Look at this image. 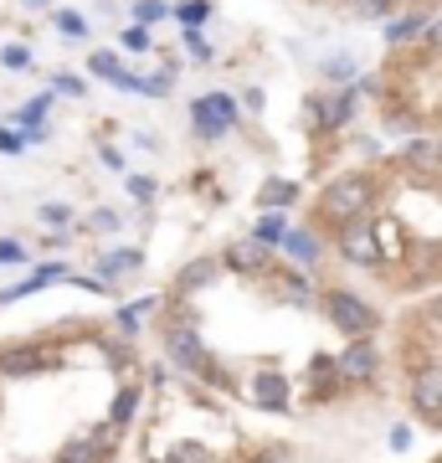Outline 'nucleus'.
<instances>
[{
	"label": "nucleus",
	"instance_id": "38",
	"mask_svg": "<svg viewBox=\"0 0 442 463\" xmlns=\"http://www.w3.org/2000/svg\"><path fill=\"white\" fill-rule=\"evenodd\" d=\"M124 47H129V52H149V26H124Z\"/></svg>",
	"mask_w": 442,
	"mask_h": 463
},
{
	"label": "nucleus",
	"instance_id": "35",
	"mask_svg": "<svg viewBox=\"0 0 442 463\" xmlns=\"http://www.w3.org/2000/svg\"><path fill=\"white\" fill-rule=\"evenodd\" d=\"M16 263H26V248L16 237H0V268H16Z\"/></svg>",
	"mask_w": 442,
	"mask_h": 463
},
{
	"label": "nucleus",
	"instance_id": "21",
	"mask_svg": "<svg viewBox=\"0 0 442 463\" xmlns=\"http://www.w3.org/2000/svg\"><path fill=\"white\" fill-rule=\"evenodd\" d=\"M216 273H221V263H216V258H196L191 268H181V273H175V294H196V288H206Z\"/></svg>",
	"mask_w": 442,
	"mask_h": 463
},
{
	"label": "nucleus",
	"instance_id": "23",
	"mask_svg": "<svg viewBox=\"0 0 442 463\" xmlns=\"http://www.w3.org/2000/svg\"><path fill=\"white\" fill-rule=\"evenodd\" d=\"M57 463H108V453L93 438H72V443L57 448Z\"/></svg>",
	"mask_w": 442,
	"mask_h": 463
},
{
	"label": "nucleus",
	"instance_id": "42",
	"mask_svg": "<svg viewBox=\"0 0 442 463\" xmlns=\"http://www.w3.org/2000/svg\"><path fill=\"white\" fill-rule=\"evenodd\" d=\"M185 47H191V57H196V62H212V47H206V42H201L196 32L185 36Z\"/></svg>",
	"mask_w": 442,
	"mask_h": 463
},
{
	"label": "nucleus",
	"instance_id": "22",
	"mask_svg": "<svg viewBox=\"0 0 442 463\" xmlns=\"http://www.w3.org/2000/svg\"><path fill=\"white\" fill-rule=\"evenodd\" d=\"M288 216L283 212H258V222H252V237H258L262 248H283V237H288Z\"/></svg>",
	"mask_w": 442,
	"mask_h": 463
},
{
	"label": "nucleus",
	"instance_id": "5",
	"mask_svg": "<svg viewBox=\"0 0 442 463\" xmlns=\"http://www.w3.org/2000/svg\"><path fill=\"white\" fill-rule=\"evenodd\" d=\"M304 114H309L314 134H340L350 118H355V93L350 88H334V93H309L304 99Z\"/></svg>",
	"mask_w": 442,
	"mask_h": 463
},
{
	"label": "nucleus",
	"instance_id": "18",
	"mask_svg": "<svg viewBox=\"0 0 442 463\" xmlns=\"http://www.w3.org/2000/svg\"><path fill=\"white\" fill-rule=\"evenodd\" d=\"M427 26H432V16L427 11H407V16H396L391 26H386V42L391 47H407V42H422Z\"/></svg>",
	"mask_w": 442,
	"mask_h": 463
},
{
	"label": "nucleus",
	"instance_id": "33",
	"mask_svg": "<svg viewBox=\"0 0 442 463\" xmlns=\"http://www.w3.org/2000/svg\"><path fill=\"white\" fill-rule=\"evenodd\" d=\"M155 191H160V185H155V175H129V196L139 201V206H149V201H155Z\"/></svg>",
	"mask_w": 442,
	"mask_h": 463
},
{
	"label": "nucleus",
	"instance_id": "27",
	"mask_svg": "<svg viewBox=\"0 0 442 463\" xmlns=\"http://www.w3.org/2000/svg\"><path fill=\"white\" fill-rule=\"evenodd\" d=\"M165 16H175L165 0H134V26H155V21H165Z\"/></svg>",
	"mask_w": 442,
	"mask_h": 463
},
{
	"label": "nucleus",
	"instance_id": "7",
	"mask_svg": "<svg viewBox=\"0 0 442 463\" xmlns=\"http://www.w3.org/2000/svg\"><path fill=\"white\" fill-rule=\"evenodd\" d=\"M411 412L427 422H442V361H427L411 371Z\"/></svg>",
	"mask_w": 442,
	"mask_h": 463
},
{
	"label": "nucleus",
	"instance_id": "3",
	"mask_svg": "<svg viewBox=\"0 0 442 463\" xmlns=\"http://www.w3.org/2000/svg\"><path fill=\"white\" fill-rule=\"evenodd\" d=\"M319 304H324L329 325H334L344 340H376L381 315H376V304H365L361 294H350V288H324Z\"/></svg>",
	"mask_w": 442,
	"mask_h": 463
},
{
	"label": "nucleus",
	"instance_id": "15",
	"mask_svg": "<svg viewBox=\"0 0 442 463\" xmlns=\"http://www.w3.org/2000/svg\"><path fill=\"white\" fill-rule=\"evenodd\" d=\"M273 288H278L283 304H298V309H309L314 298H324L319 288H314L309 279H304V268H283L278 279H273Z\"/></svg>",
	"mask_w": 442,
	"mask_h": 463
},
{
	"label": "nucleus",
	"instance_id": "12",
	"mask_svg": "<svg viewBox=\"0 0 442 463\" xmlns=\"http://www.w3.org/2000/svg\"><path fill=\"white\" fill-rule=\"evenodd\" d=\"M283 252H288V263L294 268H319V258H324V237L314 227H294L288 237H283Z\"/></svg>",
	"mask_w": 442,
	"mask_h": 463
},
{
	"label": "nucleus",
	"instance_id": "47",
	"mask_svg": "<svg viewBox=\"0 0 442 463\" xmlns=\"http://www.w3.org/2000/svg\"><path fill=\"white\" fill-rule=\"evenodd\" d=\"M344 5H355V0H344Z\"/></svg>",
	"mask_w": 442,
	"mask_h": 463
},
{
	"label": "nucleus",
	"instance_id": "37",
	"mask_svg": "<svg viewBox=\"0 0 442 463\" xmlns=\"http://www.w3.org/2000/svg\"><path fill=\"white\" fill-rule=\"evenodd\" d=\"M88 227H93V232H118L124 222H118V212H108V206H99V212L88 216Z\"/></svg>",
	"mask_w": 442,
	"mask_h": 463
},
{
	"label": "nucleus",
	"instance_id": "6",
	"mask_svg": "<svg viewBox=\"0 0 442 463\" xmlns=\"http://www.w3.org/2000/svg\"><path fill=\"white\" fill-rule=\"evenodd\" d=\"M191 124H196L201 145H221V134L237 124V103H231V93H201V99L191 103Z\"/></svg>",
	"mask_w": 442,
	"mask_h": 463
},
{
	"label": "nucleus",
	"instance_id": "10",
	"mask_svg": "<svg viewBox=\"0 0 442 463\" xmlns=\"http://www.w3.org/2000/svg\"><path fill=\"white\" fill-rule=\"evenodd\" d=\"M57 361L47 345H11L0 350V376H36V371H47Z\"/></svg>",
	"mask_w": 442,
	"mask_h": 463
},
{
	"label": "nucleus",
	"instance_id": "24",
	"mask_svg": "<svg viewBox=\"0 0 442 463\" xmlns=\"http://www.w3.org/2000/svg\"><path fill=\"white\" fill-rule=\"evenodd\" d=\"M139 402H145V386H124L114 397V407H108V422H114V428H129L134 412H139Z\"/></svg>",
	"mask_w": 442,
	"mask_h": 463
},
{
	"label": "nucleus",
	"instance_id": "25",
	"mask_svg": "<svg viewBox=\"0 0 442 463\" xmlns=\"http://www.w3.org/2000/svg\"><path fill=\"white\" fill-rule=\"evenodd\" d=\"M99 350H103V361L114 365V371H124V365L139 361V355H134V345H129V335H108V340H99Z\"/></svg>",
	"mask_w": 442,
	"mask_h": 463
},
{
	"label": "nucleus",
	"instance_id": "28",
	"mask_svg": "<svg viewBox=\"0 0 442 463\" xmlns=\"http://www.w3.org/2000/svg\"><path fill=\"white\" fill-rule=\"evenodd\" d=\"M160 463H216V453L212 448H201V443H181L175 453H165Z\"/></svg>",
	"mask_w": 442,
	"mask_h": 463
},
{
	"label": "nucleus",
	"instance_id": "46",
	"mask_svg": "<svg viewBox=\"0 0 442 463\" xmlns=\"http://www.w3.org/2000/svg\"><path fill=\"white\" fill-rule=\"evenodd\" d=\"M427 5H442V0H422V11H427Z\"/></svg>",
	"mask_w": 442,
	"mask_h": 463
},
{
	"label": "nucleus",
	"instance_id": "8",
	"mask_svg": "<svg viewBox=\"0 0 442 463\" xmlns=\"http://www.w3.org/2000/svg\"><path fill=\"white\" fill-rule=\"evenodd\" d=\"M340 371H344V386H371L381 376V345L376 340H350L340 350Z\"/></svg>",
	"mask_w": 442,
	"mask_h": 463
},
{
	"label": "nucleus",
	"instance_id": "32",
	"mask_svg": "<svg viewBox=\"0 0 442 463\" xmlns=\"http://www.w3.org/2000/svg\"><path fill=\"white\" fill-rule=\"evenodd\" d=\"M0 62L11 67V72H26L32 67V52L21 47V42H11V47H0Z\"/></svg>",
	"mask_w": 442,
	"mask_h": 463
},
{
	"label": "nucleus",
	"instance_id": "45",
	"mask_svg": "<svg viewBox=\"0 0 442 463\" xmlns=\"http://www.w3.org/2000/svg\"><path fill=\"white\" fill-rule=\"evenodd\" d=\"M242 99H247V109H252V114H258V109H262V103H268V99H262V88H247V93H242Z\"/></svg>",
	"mask_w": 442,
	"mask_h": 463
},
{
	"label": "nucleus",
	"instance_id": "30",
	"mask_svg": "<svg viewBox=\"0 0 442 463\" xmlns=\"http://www.w3.org/2000/svg\"><path fill=\"white\" fill-rule=\"evenodd\" d=\"M32 145V134L11 129V124H0V155H21V149Z\"/></svg>",
	"mask_w": 442,
	"mask_h": 463
},
{
	"label": "nucleus",
	"instance_id": "31",
	"mask_svg": "<svg viewBox=\"0 0 442 463\" xmlns=\"http://www.w3.org/2000/svg\"><path fill=\"white\" fill-rule=\"evenodd\" d=\"M355 11L365 21H386V16H396V0H355Z\"/></svg>",
	"mask_w": 442,
	"mask_h": 463
},
{
	"label": "nucleus",
	"instance_id": "34",
	"mask_svg": "<svg viewBox=\"0 0 442 463\" xmlns=\"http://www.w3.org/2000/svg\"><path fill=\"white\" fill-rule=\"evenodd\" d=\"M324 78H329V83H350V78H355V62H350V57H329Z\"/></svg>",
	"mask_w": 442,
	"mask_h": 463
},
{
	"label": "nucleus",
	"instance_id": "20",
	"mask_svg": "<svg viewBox=\"0 0 442 463\" xmlns=\"http://www.w3.org/2000/svg\"><path fill=\"white\" fill-rule=\"evenodd\" d=\"M294 201H298V185L273 175V181H262V191H258V212H283V206H294Z\"/></svg>",
	"mask_w": 442,
	"mask_h": 463
},
{
	"label": "nucleus",
	"instance_id": "11",
	"mask_svg": "<svg viewBox=\"0 0 442 463\" xmlns=\"http://www.w3.org/2000/svg\"><path fill=\"white\" fill-rule=\"evenodd\" d=\"M221 263H227L231 273H273V248H262L258 237H242V242L227 248Z\"/></svg>",
	"mask_w": 442,
	"mask_h": 463
},
{
	"label": "nucleus",
	"instance_id": "14",
	"mask_svg": "<svg viewBox=\"0 0 442 463\" xmlns=\"http://www.w3.org/2000/svg\"><path fill=\"white\" fill-rule=\"evenodd\" d=\"M47 283H78V273H67L62 263H42L32 279H21L16 288H5V294H0V304H16V298L36 294V288H47Z\"/></svg>",
	"mask_w": 442,
	"mask_h": 463
},
{
	"label": "nucleus",
	"instance_id": "29",
	"mask_svg": "<svg viewBox=\"0 0 442 463\" xmlns=\"http://www.w3.org/2000/svg\"><path fill=\"white\" fill-rule=\"evenodd\" d=\"M47 109H52V99H47V93H42V99H32V103H26V109H21V114H16V124H26V129H42V118H47Z\"/></svg>",
	"mask_w": 442,
	"mask_h": 463
},
{
	"label": "nucleus",
	"instance_id": "40",
	"mask_svg": "<svg viewBox=\"0 0 442 463\" xmlns=\"http://www.w3.org/2000/svg\"><path fill=\"white\" fill-rule=\"evenodd\" d=\"M422 52H437L442 57V16H432V26H427V36H422Z\"/></svg>",
	"mask_w": 442,
	"mask_h": 463
},
{
	"label": "nucleus",
	"instance_id": "39",
	"mask_svg": "<svg viewBox=\"0 0 442 463\" xmlns=\"http://www.w3.org/2000/svg\"><path fill=\"white\" fill-rule=\"evenodd\" d=\"M52 88H57V93H67V99H82V78H72V72H57V78H52Z\"/></svg>",
	"mask_w": 442,
	"mask_h": 463
},
{
	"label": "nucleus",
	"instance_id": "2",
	"mask_svg": "<svg viewBox=\"0 0 442 463\" xmlns=\"http://www.w3.org/2000/svg\"><path fill=\"white\" fill-rule=\"evenodd\" d=\"M165 350H170V365H181L185 376H201L212 386H231L227 365L212 361V350L201 345L196 325H181V319H165Z\"/></svg>",
	"mask_w": 442,
	"mask_h": 463
},
{
	"label": "nucleus",
	"instance_id": "9",
	"mask_svg": "<svg viewBox=\"0 0 442 463\" xmlns=\"http://www.w3.org/2000/svg\"><path fill=\"white\" fill-rule=\"evenodd\" d=\"M247 402L252 407H262V412H288V376H278V371H258V376L247 381Z\"/></svg>",
	"mask_w": 442,
	"mask_h": 463
},
{
	"label": "nucleus",
	"instance_id": "36",
	"mask_svg": "<svg viewBox=\"0 0 442 463\" xmlns=\"http://www.w3.org/2000/svg\"><path fill=\"white\" fill-rule=\"evenodd\" d=\"M57 32L62 36H88V21H82L78 11H57Z\"/></svg>",
	"mask_w": 442,
	"mask_h": 463
},
{
	"label": "nucleus",
	"instance_id": "17",
	"mask_svg": "<svg viewBox=\"0 0 442 463\" xmlns=\"http://www.w3.org/2000/svg\"><path fill=\"white\" fill-rule=\"evenodd\" d=\"M134 268H145V252H139V248H124V252H103V258H99V279L108 283V288H114V283L124 279V273H134Z\"/></svg>",
	"mask_w": 442,
	"mask_h": 463
},
{
	"label": "nucleus",
	"instance_id": "16",
	"mask_svg": "<svg viewBox=\"0 0 442 463\" xmlns=\"http://www.w3.org/2000/svg\"><path fill=\"white\" fill-rule=\"evenodd\" d=\"M309 386H314V397H319V402L334 397V392L344 386L340 355H314V361H309Z\"/></svg>",
	"mask_w": 442,
	"mask_h": 463
},
{
	"label": "nucleus",
	"instance_id": "19",
	"mask_svg": "<svg viewBox=\"0 0 442 463\" xmlns=\"http://www.w3.org/2000/svg\"><path fill=\"white\" fill-rule=\"evenodd\" d=\"M411 170H427V175H442V139H411L407 145V155H401Z\"/></svg>",
	"mask_w": 442,
	"mask_h": 463
},
{
	"label": "nucleus",
	"instance_id": "41",
	"mask_svg": "<svg viewBox=\"0 0 442 463\" xmlns=\"http://www.w3.org/2000/svg\"><path fill=\"white\" fill-rule=\"evenodd\" d=\"M422 319H427V330H442V294H437V298H427Z\"/></svg>",
	"mask_w": 442,
	"mask_h": 463
},
{
	"label": "nucleus",
	"instance_id": "1",
	"mask_svg": "<svg viewBox=\"0 0 442 463\" xmlns=\"http://www.w3.org/2000/svg\"><path fill=\"white\" fill-rule=\"evenodd\" d=\"M371 206H376V175L371 170H344V175H334V181L324 185V196H319V222H329V227L340 232L344 222H361V216H371Z\"/></svg>",
	"mask_w": 442,
	"mask_h": 463
},
{
	"label": "nucleus",
	"instance_id": "13",
	"mask_svg": "<svg viewBox=\"0 0 442 463\" xmlns=\"http://www.w3.org/2000/svg\"><path fill=\"white\" fill-rule=\"evenodd\" d=\"M88 72H93V78H103V83L124 88V93H139V99H145V78L124 72V62H118L114 52H93V57H88Z\"/></svg>",
	"mask_w": 442,
	"mask_h": 463
},
{
	"label": "nucleus",
	"instance_id": "43",
	"mask_svg": "<svg viewBox=\"0 0 442 463\" xmlns=\"http://www.w3.org/2000/svg\"><path fill=\"white\" fill-rule=\"evenodd\" d=\"M386 443H391V453H407V448H411V428H391Z\"/></svg>",
	"mask_w": 442,
	"mask_h": 463
},
{
	"label": "nucleus",
	"instance_id": "4",
	"mask_svg": "<svg viewBox=\"0 0 442 463\" xmlns=\"http://www.w3.org/2000/svg\"><path fill=\"white\" fill-rule=\"evenodd\" d=\"M334 252H340V263L350 268H381V222L376 216H361V222H344L340 232H334Z\"/></svg>",
	"mask_w": 442,
	"mask_h": 463
},
{
	"label": "nucleus",
	"instance_id": "44",
	"mask_svg": "<svg viewBox=\"0 0 442 463\" xmlns=\"http://www.w3.org/2000/svg\"><path fill=\"white\" fill-rule=\"evenodd\" d=\"M67 216H72L67 206H42V222H47V227H62Z\"/></svg>",
	"mask_w": 442,
	"mask_h": 463
},
{
	"label": "nucleus",
	"instance_id": "26",
	"mask_svg": "<svg viewBox=\"0 0 442 463\" xmlns=\"http://www.w3.org/2000/svg\"><path fill=\"white\" fill-rule=\"evenodd\" d=\"M206 16H212V0H181V5H175V21H181V26H191V32H196V26H206Z\"/></svg>",
	"mask_w": 442,
	"mask_h": 463
}]
</instances>
